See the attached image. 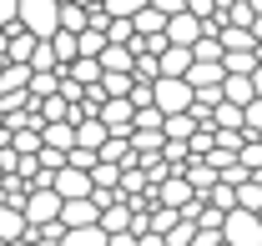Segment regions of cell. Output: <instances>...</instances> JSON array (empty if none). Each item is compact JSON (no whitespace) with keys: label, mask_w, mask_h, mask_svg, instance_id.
<instances>
[{"label":"cell","mask_w":262,"mask_h":246,"mask_svg":"<svg viewBox=\"0 0 262 246\" xmlns=\"http://www.w3.org/2000/svg\"><path fill=\"white\" fill-rule=\"evenodd\" d=\"M56 20H61V5L56 0H15V26L26 35H35V40H51Z\"/></svg>","instance_id":"cell-1"},{"label":"cell","mask_w":262,"mask_h":246,"mask_svg":"<svg viewBox=\"0 0 262 246\" xmlns=\"http://www.w3.org/2000/svg\"><path fill=\"white\" fill-rule=\"evenodd\" d=\"M222 246H262V226L252 211H227L222 216Z\"/></svg>","instance_id":"cell-2"},{"label":"cell","mask_w":262,"mask_h":246,"mask_svg":"<svg viewBox=\"0 0 262 246\" xmlns=\"http://www.w3.org/2000/svg\"><path fill=\"white\" fill-rule=\"evenodd\" d=\"M151 201H157V206H166V211H187V206H192L196 196H192V186L182 181V171H171V176H166V181H157L151 186Z\"/></svg>","instance_id":"cell-3"},{"label":"cell","mask_w":262,"mask_h":246,"mask_svg":"<svg viewBox=\"0 0 262 246\" xmlns=\"http://www.w3.org/2000/svg\"><path fill=\"white\" fill-rule=\"evenodd\" d=\"M51 191H56L61 201H81V196H91V176H86V171H71V166H61V171L51 176Z\"/></svg>","instance_id":"cell-4"},{"label":"cell","mask_w":262,"mask_h":246,"mask_svg":"<svg viewBox=\"0 0 262 246\" xmlns=\"http://www.w3.org/2000/svg\"><path fill=\"white\" fill-rule=\"evenodd\" d=\"M96 206H91V196H81V201H61V231H81V226H96Z\"/></svg>","instance_id":"cell-5"},{"label":"cell","mask_w":262,"mask_h":246,"mask_svg":"<svg viewBox=\"0 0 262 246\" xmlns=\"http://www.w3.org/2000/svg\"><path fill=\"white\" fill-rule=\"evenodd\" d=\"M31 51H35V35H26L20 26L5 31V61H10V65H26V61H31Z\"/></svg>","instance_id":"cell-6"},{"label":"cell","mask_w":262,"mask_h":246,"mask_svg":"<svg viewBox=\"0 0 262 246\" xmlns=\"http://www.w3.org/2000/svg\"><path fill=\"white\" fill-rule=\"evenodd\" d=\"M131 216L136 211H131L126 201H116V206H106V211L96 216V226L106 231V236H121V231H131Z\"/></svg>","instance_id":"cell-7"},{"label":"cell","mask_w":262,"mask_h":246,"mask_svg":"<svg viewBox=\"0 0 262 246\" xmlns=\"http://www.w3.org/2000/svg\"><path fill=\"white\" fill-rule=\"evenodd\" d=\"M31 226H26V216H20V206H5L0 201V246H10V241H20Z\"/></svg>","instance_id":"cell-8"},{"label":"cell","mask_w":262,"mask_h":246,"mask_svg":"<svg viewBox=\"0 0 262 246\" xmlns=\"http://www.w3.org/2000/svg\"><path fill=\"white\" fill-rule=\"evenodd\" d=\"M40 146H51V151H71V146H76V126H71V121L40 126Z\"/></svg>","instance_id":"cell-9"},{"label":"cell","mask_w":262,"mask_h":246,"mask_svg":"<svg viewBox=\"0 0 262 246\" xmlns=\"http://www.w3.org/2000/svg\"><path fill=\"white\" fill-rule=\"evenodd\" d=\"M187 65H192V51H182V45H166L162 56H157V76H187Z\"/></svg>","instance_id":"cell-10"},{"label":"cell","mask_w":262,"mask_h":246,"mask_svg":"<svg viewBox=\"0 0 262 246\" xmlns=\"http://www.w3.org/2000/svg\"><path fill=\"white\" fill-rule=\"evenodd\" d=\"M196 136V116L182 111V116H162V141H192Z\"/></svg>","instance_id":"cell-11"},{"label":"cell","mask_w":262,"mask_h":246,"mask_svg":"<svg viewBox=\"0 0 262 246\" xmlns=\"http://www.w3.org/2000/svg\"><path fill=\"white\" fill-rule=\"evenodd\" d=\"M26 86H31V65H0V95H26Z\"/></svg>","instance_id":"cell-12"},{"label":"cell","mask_w":262,"mask_h":246,"mask_svg":"<svg viewBox=\"0 0 262 246\" xmlns=\"http://www.w3.org/2000/svg\"><path fill=\"white\" fill-rule=\"evenodd\" d=\"M162 31H166V15L157 10V5H146V10H136V15H131V35H141V40H146V35H162Z\"/></svg>","instance_id":"cell-13"},{"label":"cell","mask_w":262,"mask_h":246,"mask_svg":"<svg viewBox=\"0 0 262 246\" xmlns=\"http://www.w3.org/2000/svg\"><path fill=\"white\" fill-rule=\"evenodd\" d=\"M61 76H66V81H76V86L86 91V86H96V81H101V65L91 61V56H76V61L61 70Z\"/></svg>","instance_id":"cell-14"},{"label":"cell","mask_w":262,"mask_h":246,"mask_svg":"<svg viewBox=\"0 0 262 246\" xmlns=\"http://www.w3.org/2000/svg\"><path fill=\"white\" fill-rule=\"evenodd\" d=\"M222 101L242 111V106L252 101V76H222Z\"/></svg>","instance_id":"cell-15"},{"label":"cell","mask_w":262,"mask_h":246,"mask_svg":"<svg viewBox=\"0 0 262 246\" xmlns=\"http://www.w3.org/2000/svg\"><path fill=\"white\" fill-rule=\"evenodd\" d=\"M101 141H106V126H101L96 116L76 126V146H81V151H101Z\"/></svg>","instance_id":"cell-16"},{"label":"cell","mask_w":262,"mask_h":246,"mask_svg":"<svg viewBox=\"0 0 262 246\" xmlns=\"http://www.w3.org/2000/svg\"><path fill=\"white\" fill-rule=\"evenodd\" d=\"M10 151H15V156H35V151H40V126H20V131H10Z\"/></svg>","instance_id":"cell-17"},{"label":"cell","mask_w":262,"mask_h":246,"mask_svg":"<svg viewBox=\"0 0 262 246\" xmlns=\"http://www.w3.org/2000/svg\"><path fill=\"white\" fill-rule=\"evenodd\" d=\"M232 196H237V211H262V186L257 181H242V186H232Z\"/></svg>","instance_id":"cell-18"},{"label":"cell","mask_w":262,"mask_h":246,"mask_svg":"<svg viewBox=\"0 0 262 246\" xmlns=\"http://www.w3.org/2000/svg\"><path fill=\"white\" fill-rule=\"evenodd\" d=\"M237 166H242L247 176H257V171H262V141H257V136H247V141H242V151H237Z\"/></svg>","instance_id":"cell-19"},{"label":"cell","mask_w":262,"mask_h":246,"mask_svg":"<svg viewBox=\"0 0 262 246\" xmlns=\"http://www.w3.org/2000/svg\"><path fill=\"white\" fill-rule=\"evenodd\" d=\"M217 45H222V56H227V51H252V31L222 26V31H217Z\"/></svg>","instance_id":"cell-20"},{"label":"cell","mask_w":262,"mask_h":246,"mask_svg":"<svg viewBox=\"0 0 262 246\" xmlns=\"http://www.w3.org/2000/svg\"><path fill=\"white\" fill-rule=\"evenodd\" d=\"M257 61H252V51H227L222 56V76H252Z\"/></svg>","instance_id":"cell-21"},{"label":"cell","mask_w":262,"mask_h":246,"mask_svg":"<svg viewBox=\"0 0 262 246\" xmlns=\"http://www.w3.org/2000/svg\"><path fill=\"white\" fill-rule=\"evenodd\" d=\"M46 45H51V56H56V65H61V70H66V65H71V61H76V35L56 31V35H51V40H46Z\"/></svg>","instance_id":"cell-22"},{"label":"cell","mask_w":262,"mask_h":246,"mask_svg":"<svg viewBox=\"0 0 262 246\" xmlns=\"http://www.w3.org/2000/svg\"><path fill=\"white\" fill-rule=\"evenodd\" d=\"M61 246H106L101 226H81V231H61Z\"/></svg>","instance_id":"cell-23"},{"label":"cell","mask_w":262,"mask_h":246,"mask_svg":"<svg viewBox=\"0 0 262 246\" xmlns=\"http://www.w3.org/2000/svg\"><path fill=\"white\" fill-rule=\"evenodd\" d=\"M146 5H151V0H101V10H106L111 20H131V15L146 10Z\"/></svg>","instance_id":"cell-24"},{"label":"cell","mask_w":262,"mask_h":246,"mask_svg":"<svg viewBox=\"0 0 262 246\" xmlns=\"http://www.w3.org/2000/svg\"><path fill=\"white\" fill-rule=\"evenodd\" d=\"M202 201H207L212 211H222V216H227V211H237V196H232V186H222V181L212 186V191H207Z\"/></svg>","instance_id":"cell-25"},{"label":"cell","mask_w":262,"mask_h":246,"mask_svg":"<svg viewBox=\"0 0 262 246\" xmlns=\"http://www.w3.org/2000/svg\"><path fill=\"white\" fill-rule=\"evenodd\" d=\"M101 51H106V35L101 31H81L76 35V56H91V61H96Z\"/></svg>","instance_id":"cell-26"},{"label":"cell","mask_w":262,"mask_h":246,"mask_svg":"<svg viewBox=\"0 0 262 246\" xmlns=\"http://www.w3.org/2000/svg\"><path fill=\"white\" fill-rule=\"evenodd\" d=\"M162 241H166V246H192V241H196V226H192V221H187V216H177V226L166 231Z\"/></svg>","instance_id":"cell-27"},{"label":"cell","mask_w":262,"mask_h":246,"mask_svg":"<svg viewBox=\"0 0 262 246\" xmlns=\"http://www.w3.org/2000/svg\"><path fill=\"white\" fill-rule=\"evenodd\" d=\"M35 70V76H46V70H61V65H56V56H51V45H46V40H35V51H31V61H26Z\"/></svg>","instance_id":"cell-28"},{"label":"cell","mask_w":262,"mask_h":246,"mask_svg":"<svg viewBox=\"0 0 262 246\" xmlns=\"http://www.w3.org/2000/svg\"><path fill=\"white\" fill-rule=\"evenodd\" d=\"M192 61H207V65H217L222 61V45H217V35H202L192 45Z\"/></svg>","instance_id":"cell-29"},{"label":"cell","mask_w":262,"mask_h":246,"mask_svg":"<svg viewBox=\"0 0 262 246\" xmlns=\"http://www.w3.org/2000/svg\"><path fill=\"white\" fill-rule=\"evenodd\" d=\"M131 131H162V111H157V106L131 111Z\"/></svg>","instance_id":"cell-30"},{"label":"cell","mask_w":262,"mask_h":246,"mask_svg":"<svg viewBox=\"0 0 262 246\" xmlns=\"http://www.w3.org/2000/svg\"><path fill=\"white\" fill-rule=\"evenodd\" d=\"M15 26V0H0V31Z\"/></svg>","instance_id":"cell-31"},{"label":"cell","mask_w":262,"mask_h":246,"mask_svg":"<svg viewBox=\"0 0 262 246\" xmlns=\"http://www.w3.org/2000/svg\"><path fill=\"white\" fill-rule=\"evenodd\" d=\"M252 101H262V65L252 70Z\"/></svg>","instance_id":"cell-32"},{"label":"cell","mask_w":262,"mask_h":246,"mask_svg":"<svg viewBox=\"0 0 262 246\" xmlns=\"http://www.w3.org/2000/svg\"><path fill=\"white\" fill-rule=\"evenodd\" d=\"M136 246H166L162 236H151V231H146V236H136Z\"/></svg>","instance_id":"cell-33"},{"label":"cell","mask_w":262,"mask_h":246,"mask_svg":"<svg viewBox=\"0 0 262 246\" xmlns=\"http://www.w3.org/2000/svg\"><path fill=\"white\" fill-rule=\"evenodd\" d=\"M252 45H262V15L252 20Z\"/></svg>","instance_id":"cell-34"},{"label":"cell","mask_w":262,"mask_h":246,"mask_svg":"<svg viewBox=\"0 0 262 246\" xmlns=\"http://www.w3.org/2000/svg\"><path fill=\"white\" fill-rule=\"evenodd\" d=\"M0 61H5V31H0Z\"/></svg>","instance_id":"cell-35"},{"label":"cell","mask_w":262,"mask_h":246,"mask_svg":"<svg viewBox=\"0 0 262 246\" xmlns=\"http://www.w3.org/2000/svg\"><path fill=\"white\" fill-rule=\"evenodd\" d=\"M10 246H31V236H20V241H10Z\"/></svg>","instance_id":"cell-36"},{"label":"cell","mask_w":262,"mask_h":246,"mask_svg":"<svg viewBox=\"0 0 262 246\" xmlns=\"http://www.w3.org/2000/svg\"><path fill=\"white\" fill-rule=\"evenodd\" d=\"M0 65H5V61H0Z\"/></svg>","instance_id":"cell-37"}]
</instances>
